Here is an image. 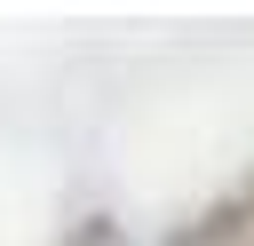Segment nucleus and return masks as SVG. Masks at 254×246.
<instances>
[{
	"instance_id": "1",
	"label": "nucleus",
	"mask_w": 254,
	"mask_h": 246,
	"mask_svg": "<svg viewBox=\"0 0 254 246\" xmlns=\"http://www.w3.org/2000/svg\"><path fill=\"white\" fill-rule=\"evenodd\" d=\"M167 246H254V175L230 183L214 206H198L183 230H167Z\"/></svg>"
},
{
	"instance_id": "2",
	"label": "nucleus",
	"mask_w": 254,
	"mask_h": 246,
	"mask_svg": "<svg viewBox=\"0 0 254 246\" xmlns=\"http://www.w3.org/2000/svg\"><path fill=\"white\" fill-rule=\"evenodd\" d=\"M64 246H111V214H79Z\"/></svg>"
}]
</instances>
